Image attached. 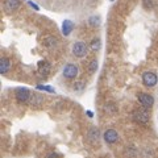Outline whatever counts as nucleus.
<instances>
[{
	"label": "nucleus",
	"mask_w": 158,
	"mask_h": 158,
	"mask_svg": "<svg viewBox=\"0 0 158 158\" xmlns=\"http://www.w3.org/2000/svg\"><path fill=\"white\" fill-rule=\"evenodd\" d=\"M157 75L154 73H150V71H146L142 74V83L146 86V87H154L157 85Z\"/></svg>",
	"instance_id": "f257e3e1"
},
{
	"label": "nucleus",
	"mask_w": 158,
	"mask_h": 158,
	"mask_svg": "<svg viewBox=\"0 0 158 158\" xmlns=\"http://www.w3.org/2000/svg\"><path fill=\"white\" fill-rule=\"evenodd\" d=\"M73 54L75 57H79V58L86 57V54H87V46H86V44H83V42H75L73 45Z\"/></svg>",
	"instance_id": "f03ea898"
},
{
	"label": "nucleus",
	"mask_w": 158,
	"mask_h": 158,
	"mask_svg": "<svg viewBox=\"0 0 158 158\" xmlns=\"http://www.w3.org/2000/svg\"><path fill=\"white\" fill-rule=\"evenodd\" d=\"M138 102L141 103V106H144L145 108H150L153 104H154V98L149 94H140L138 95Z\"/></svg>",
	"instance_id": "7ed1b4c3"
},
{
	"label": "nucleus",
	"mask_w": 158,
	"mask_h": 158,
	"mask_svg": "<svg viewBox=\"0 0 158 158\" xmlns=\"http://www.w3.org/2000/svg\"><path fill=\"white\" fill-rule=\"evenodd\" d=\"M78 75V67L73 63H69V65L65 66L63 69V77L67 78V79H73Z\"/></svg>",
	"instance_id": "20e7f679"
},
{
	"label": "nucleus",
	"mask_w": 158,
	"mask_h": 158,
	"mask_svg": "<svg viewBox=\"0 0 158 158\" xmlns=\"http://www.w3.org/2000/svg\"><path fill=\"white\" fill-rule=\"evenodd\" d=\"M29 98H31V92H29L28 88L20 87V88L16 90V99L20 103H24V102L29 100Z\"/></svg>",
	"instance_id": "39448f33"
},
{
	"label": "nucleus",
	"mask_w": 158,
	"mask_h": 158,
	"mask_svg": "<svg viewBox=\"0 0 158 158\" xmlns=\"http://www.w3.org/2000/svg\"><path fill=\"white\" fill-rule=\"evenodd\" d=\"M133 117H135V120L140 121V123H148L149 121V112H148L146 110H138V111H135V113H133Z\"/></svg>",
	"instance_id": "423d86ee"
},
{
	"label": "nucleus",
	"mask_w": 158,
	"mask_h": 158,
	"mask_svg": "<svg viewBox=\"0 0 158 158\" xmlns=\"http://www.w3.org/2000/svg\"><path fill=\"white\" fill-rule=\"evenodd\" d=\"M104 140L108 142V144H115V142L118 140L117 132H116V131H113V129H108V131H106V133H104Z\"/></svg>",
	"instance_id": "0eeeda50"
},
{
	"label": "nucleus",
	"mask_w": 158,
	"mask_h": 158,
	"mask_svg": "<svg viewBox=\"0 0 158 158\" xmlns=\"http://www.w3.org/2000/svg\"><path fill=\"white\" fill-rule=\"evenodd\" d=\"M74 29V24L70 21V20H65L62 24V33L65 34V36H69Z\"/></svg>",
	"instance_id": "6e6552de"
},
{
	"label": "nucleus",
	"mask_w": 158,
	"mask_h": 158,
	"mask_svg": "<svg viewBox=\"0 0 158 158\" xmlns=\"http://www.w3.org/2000/svg\"><path fill=\"white\" fill-rule=\"evenodd\" d=\"M9 69H11V61L6 57L2 58V61H0V71H2V74H7Z\"/></svg>",
	"instance_id": "1a4fd4ad"
},
{
	"label": "nucleus",
	"mask_w": 158,
	"mask_h": 158,
	"mask_svg": "<svg viewBox=\"0 0 158 158\" xmlns=\"http://www.w3.org/2000/svg\"><path fill=\"white\" fill-rule=\"evenodd\" d=\"M38 71L42 74V75H45V74H48L49 71H50V66H49L48 62H40L38 63Z\"/></svg>",
	"instance_id": "9d476101"
},
{
	"label": "nucleus",
	"mask_w": 158,
	"mask_h": 158,
	"mask_svg": "<svg viewBox=\"0 0 158 158\" xmlns=\"http://www.w3.org/2000/svg\"><path fill=\"white\" fill-rule=\"evenodd\" d=\"M20 6V2L19 0H7V9L8 11H15Z\"/></svg>",
	"instance_id": "9b49d317"
},
{
	"label": "nucleus",
	"mask_w": 158,
	"mask_h": 158,
	"mask_svg": "<svg viewBox=\"0 0 158 158\" xmlns=\"http://www.w3.org/2000/svg\"><path fill=\"white\" fill-rule=\"evenodd\" d=\"M42 102H44V98H42V96H38V95H33L32 100H31V104H33V106H40V104H41Z\"/></svg>",
	"instance_id": "f8f14e48"
},
{
	"label": "nucleus",
	"mask_w": 158,
	"mask_h": 158,
	"mask_svg": "<svg viewBox=\"0 0 158 158\" xmlns=\"http://www.w3.org/2000/svg\"><path fill=\"white\" fill-rule=\"evenodd\" d=\"M56 44H57V38H54V37H48V38H45V45H46L48 48L56 46Z\"/></svg>",
	"instance_id": "ddd939ff"
},
{
	"label": "nucleus",
	"mask_w": 158,
	"mask_h": 158,
	"mask_svg": "<svg viewBox=\"0 0 158 158\" xmlns=\"http://www.w3.org/2000/svg\"><path fill=\"white\" fill-rule=\"evenodd\" d=\"M91 48H92V50H99V49H100V40L99 38L94 40L91 42Z\"/></svg>",
	"instance_id": "4468645a"
},
{
	"label": "nucleus",
	"mask_w": 158,
	"mask_h": 158,
	"mask_svg": "<svg viewBox=\"0 0 158 158\" xmlns=\"http://www.w3.org/2000/svg\"><path fill=\"white\" fill-rule=\"evenodd\" d=\"M96 69H98V62L96 61H92L90 63V70H91V73H95Z\"/></svg>",
	"instance_id": "2eb2a0df"
},
{
	"label": "nucleus",
	"mask_w": 158,
	"mask_h": 158,
	"mask_svg": "<svg viewBox=\"0 0 158 158\" xmlns=\"http://www.w3.org/2000/svg\"><path fill=\"white\" fill-rule=\"evenodd\" d=\"M90 23L92 24V25H99V23H100V17H91Z\"/></svg>",
	"instance_id": "dca6fc26"
},
{
	"label": "nucleus",
	"mask_w": 158,
	"mask_h": 158,
	"mask_svg": "<svg viewBox=\"0 0 158 158\" xmlns=\"http://www.w3.org/2000/svg\"><path fill=\"white\" fill-rule=\"evenodd\" d=\"M90 137H92V138H99V131L98 129H92L91 132H90Z\"/></svg>",
	"instance_id": "f3484780"
},
{
	"label": "nucleus",
	"mask_w": 158,
	"mask_h": 158,
	"mask_svg": "<svg viewBox=\"0 0 158 158\" xmlns=\"http://www.w3.org/2000/svg\"><path fill=\"white\" fill-rule=\"evenodd\" d=\"M29 6H31L32 8H34V9H36V11H38V9H40V8H38V6H36V4H34L33 2H29Z\"/></svg>",
	"instance_id": "a211bd4d"
},
{
	"label": "nucleus",
	"mask_w": 158,
	"mask_h": 158,
	"mask_svg": "<svg viewBox=\"0 0 158 158\" xmlns=\"http://www.w3.org/2000/svg\"><path fill=\"white\" fill-rule=\"evenodd\" d=\"M49 158H57V154H56V153H52V154L49 156Z\"/></svg>",
	"instance_id": "6ab92c4d"
},
{
	"label": "nucleus",
	"mask_w": 158,
	"mask_h": 158,
	"mask_svg": "<svg viewBox=\"0 0 158 158\" xmlns=\"http://www.w3.org/2000/svg\"><path fill=\"white\" fill-rule=\"evenodd\" d=\"M87 115L90 116V117H92V112H91V111H87Z\"/></svg>",
	"instance_id": "aec40b11"
}]
</instances>
